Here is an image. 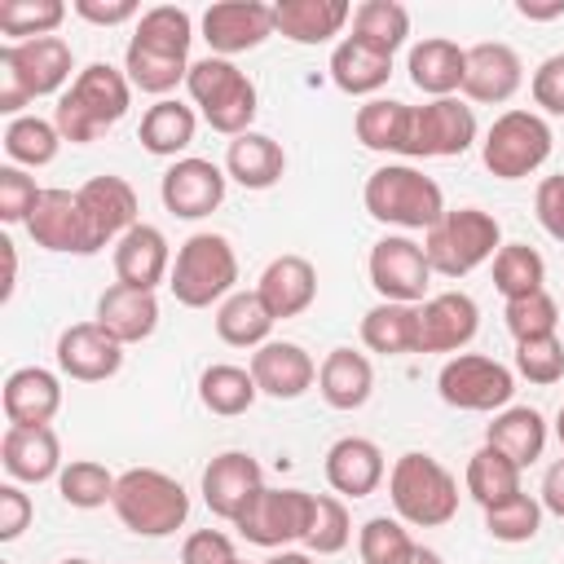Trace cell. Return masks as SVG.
<instances>
[{"label": "cell", "mask_w": 564, "mask_h": 564, "mask_svg": "<svg viewBox=\"0 0 564 564\" xmlns=\"http://www.w3.org/2000/svg\"><path fill=\"white\" fill-rule=\"evenodd\" d=\"M189 44H194V18L181 4H154L137 18L132 40L123 48V75L132 88L150 97H167L189 75Z\"/></svg>", "instance_id": "1"}, {"label": "cell", "mask_w": 564, "mask_h": 564, "mask_svg": "<svg viewBox=\"0 0 564 564\" xmlns=\"http://www.w3.org/2000/svg\"><path fill=\"white\" fill-rule=\"evenodd\" d=\"M132 106V84L119 66L110 62H88L84 70H75L70 88L57 97L53 106V123L62 132V141L70 145H88L97 141L106 128H115Z\"/></svg>", "instance_id": "2"}, {"label": "cell", "mask_w": 564, "mask_h": 564, "mask_svg": "<svg viewBox=\"0 0 564 564\" xmlns=\"http://www.w3.org/2000/svg\"><path fill=\"white\" fill-rule=\"evenodd\" d=\"M75 53L62 35H40L22 44H0V110L9 119L22 115L35 97H62L70 88Z\"/></svg>", "instance_id": "3"}, {"label": "cell", "mask_w": 564, "mask_h": 564, "mask_svg": "<svg viewBox=\"0 0 564 564\" xmlns=\"http://www.w3.org/2000/svg\"><path fill=\"white\" fill-rule=\"evenodd\" d=\"M361 203H366L370 220L405 229V234H414V229L427 234L449 212L441 185L427 172H419L414 163H383V167H375L366 176V185H361Z\"/></svg>", "instance_id": "4"}, {"label": "cell", "mask_w": 564, "mask_h": 564, "mask_svg": "<svg viewBox=\"0 0 564 564\" xmlns=\"http://www.w3.org/2000/svg\"><path fill=\"white\" fill-rule=\"evenodd\" d=\"M388 498L401 524L410 529H441L458 516V480L454 471L423 454V449H405L392 471H388Z\"/></svg>", "instance_id": "5"}, {"label": "cell", "mask_w": 564, "mask_h": 564, "mask_svg": "<svg viewBox=\"0 0 564 564\" xmlns=\"http://www.w3.org/2000/svg\"><path fill=\"white\" fill-rule=\"evenodd\" d=\"M185 93L198 106L203 123L212 132L229 137V141L242 137V132H251V123L260 115V93H256L251 75L238 70L229 57H212V53L198 57L189 66V75H185Z\"/></svg>", "instance_id": "6"}, {"label": "cell", "mask_w": 564, "mask_h": 564, "mask_svg": "<svg viewBox=\"0 0 564 564\" xmlns=\"http://www.w3.org/2000/svg\"><path fill=\"white\" fill-rule=\"evenodd\" d=\"M119 524L137 538H167L189 520V494L176 476L159 467H128L119 471L115 498H110Z\"/></svg>", "instance_id": "7"}, {"label": "cell", "mask_w": 564, "mask_h": 564, "mask_svg": "<svg viewBox=\"0 0 564 564\" xmlns=\"http://www.w3.org/2000/svg\"><path fill=\"white\" fill-rule=\"evenodd\" d=\"M234 282H238V251L225 234L198 229L176 247L172 278H167V291L176 295V304L212 308L234 295Z\"/></svg>", "instance_id": "8"}, {"label": "cell", "mask_w": 564, "mask_h": 564, "mask_svg": "<svg viewBox=\"0 0 564 564\" xmlns=\"http://www.w3.org/2000/svg\"><path fill=\"white\" fill-rule=\"evenodd\" d=\"M502 247V225L485 207H449L427 234H423V256L432 273L441 278H467L485 260H494Z\"/></svg>", "instance_id": "9"}, {"label": "cell", "mask_w": 564, "mask_h": 564, "mask_svg": "<svg viewBox=\"0 0 564 564\" xmlns=\"http://www.w3.org/2000/svg\"><path fill=\"white\" fill-rule=\"evenodd\" d=\"M551 145L555 132L538 110H502L480 141V163L498 181H524L551 159Z\"/></svg>", "instance_id": "10"}, {"label": "cell", "mask_w": 564, "mask_h": 564, "mask_svg": "<svg viewBox=\"0 0 564 564\" xmlns=\"http://www.w3.org/2000/svg\"><path fill=\"white\" fill-rule=\"evenodd\" d=\"M436 392H441V401L449 410L498 414L516 397V370L502 366L498 357H485V352H458V357H449L441 366Z\"/></svg>", "instance_id": "11"}, {"label": "cell", "mask_w": 564, "mask_h": 564, "mask_svg": "<svg viewBox=\"0 0 564 564\" xmlns=\"http://www.w3.org/2000/svg\"><path fill=\"white\" fill-rule=\"evenodd\" d=\"M308 520H313V494L308 489H260L256 502L234 520V529L251 542V546H264V551H286L291 542H304L308 533Z\"/></svg>", "instance_id": "12"}, {"label": "cell", "mask_w": 564, "mask_h": 564, "mask_svg": "<svg viewBox=\"0 0 564 564\" xmlns=\"http://www.w3.org/2000/svg\"><path fill=\"white\" fill-rule=\"evenodd\" d=\"M476 110L458 97H436L410 106V141L405 159H458L476 145Z\"/></svg>", "instance_id": "13"}, {"label": "cell", "mask_w": 564, "mask_h": 564, "mask_svg": "<svg viewBox=\"0 0 564 564\" xmlns=\"http://www.w3.org/2000/svg\"><path fill=\"white\" fill-rule=\"evenodd\" d=\"M366 273H370V286L379 291V300H388V304H423L427 286H432V264L423 256V242H414L410 234L379 238L366 256Z\"/></svg>", "instance_id": "14"}, {"label": "cell", "mask_w": 564, "mask_h": 564, "mask_svg": "<svg viewBox=\"0 0 564 564\" xmlns=\"http://www.w3.org/2000/svg\"><path fill=\"white\" fill-rule=\"evenodd\" d=\"M198 26L212 57H229V62L247 48H260L269 35H278L273 4H260V0H216L203 9Z\"/></svg>", "instance_id": "15"}, {"label": "cell", "mask_w": 564, "mask_h": 564, "mask_svg": "<svg viewBox=\"0 0 564 564\" xmlns=\"http://www.w3.org/2000/svg\"><path fill=\"white\" fill-rule=\"evenodd\" d=\"M225 189H229L225 167L212 163V159H198V154H185V159L167 163V172L159 181V198H163V207L176 220H203V216H212L225 203Z\"/></svg>", "instance_id": "16"}, {"label": "cell", "mask_w": 564, "mask_h": 564, "mask_svg": "<svg viewBox=\"0 0 564 564\" xmlns=\"http://www.w3.org/2000/svg\"><path fill=\"white\" fill-rule=\"evenodd\" d=\"M26 234L35 247L57 251V256H97V242H93V229H88V216L75 189H57V185L44 189L35 212L26 216Z\"/></svg>", "instance_id": "17"}, {"label": "cell", "mask_w": 564, "mask_h": 564, "mask_svg": "<svg viewBox=\"0 0 564 564\" xmlns=\"http://www.w3.org/2000/svg\"><path fill=\"white\" fill-rule=\"evenodd\" d=\"M264 489V471L247 449H225L203 467V502L216 520H238L256 494Z\"/></svg>", "instance_id": "18"}, {"label": "cell", "mask_w": 564, "mask_h": 564, "mask_svg": "<svg viewBox=\"0 0 564 564\" xmlns=\"http://www.w3.org/2000/svg\"><path fill=\"white\" fill-rule=\"evenodd\" d=\"M75 194H79V207H84V216H88V229H93L97 251H101V247H115L132 225H141L137 189H132L123 176H115V172L88 176Z\"/></svg>", "instance_id": "19"}, {"label": "cell", "mask_w": 564, "mask_h": 564, "mask_svg": "<svg viewBox=\"0 0 564 564\" xmlns=\"http://www.w3.org/2000/svg\"><path fill=\"white\" fill-rule=\"evenodd\" d=\"M480 330V304L467 291H441L419 304V352H463Z\"/></svg>", "instance_id": "20"}, {"label": "cell", "mask_w": 564, "mask_h": 564, "mask_svg": "<svg viewBox=\"0 0 564 564\" xmlns=\"http://www.w3.org/2000/svg\"><path fill=\"white\" fill-rule=\"evenodd\" d=\"M57 370L75 383H106L123 370V344L110 339L97 322H75L57 335Z\"/></svg>", "instance_id": "21"}, {"label": "cell", "mask_w": 564, "mask_h": 564, "mask_svg": "<svg viewBox=\"0 0 564 564\" xmlns=\"http://www.w3.org/2000/svg\"><path fill=\"white\" fill-rule=\"evenodd\" d=\"M524 84V62L511 44L502 40H480L467 48V75H463V97L476 106H502L520 93Z\"/></svg>", "instance_id": "22"}, {"label": "cell", "mask_w": 564, "mask_h": 564, "mask_svg": "<svg viewBox=\"0 0 564 564\" xmlns=\"http://www.w3.org/2000/svg\"><path fill=\"white\" fill-rule=\"evenodd\" d=\"M0 463L9 471V480L18 485H44V480H57L62 476V441L53 432V423H35V427H22V423H9L4 436H0Z\"/></svg>", "instance_id": "23"}, {"label": "cell", "mask_w": 564, "mask_h": 564, "mask_svg": "<svg viewBox=\"0 0 564 564\" xmlns=\"http://www.w3.org/2000/svg\"><path fill=\"white\" fill-rule=\"evenodd\" d=\"M251 379L260 388V397H273V401H295L304 397L313 383H317V361L291 344V339H269L251 352Z\"/></svg>", "instance_id": "24"}, {"label": "cell", "mask_w": 564, "mask_h": 564, "mask_svg": "<svg viewBox=\"0 0 564 564\" xmlns=\"http://www.w3.org/2000/svg\"><path fill=\"white\" fill-rule=\"evenodd\" d=\"M115 278L123 286H137V291H154L172 278V247H167V234L159 225H132L119 242H115Z\"/></svg>", "instance_id": "25"}, {"label": "cell", "mask_w": 564, "mask_h": 564, "mask_svg": "<svg viewBox=\"0 0 564 564\" xmlns=\"http://www.w3.org/2000/svg\"><path fill=\"white\" fill-rule=\"evenodd\" d=\"M322 471H326V485L339 498H370L383 485L388 463H383V449L370 436H339L326 449Z\"/></svg>", "instance_id": "26"}, {"label": "cell", "mask_w": 564, "mask_h": 564, "mask_svg": "<svg viewBox=\"0 0 564 564\" xmlns=\"http://www.w3.org/2000/svg\"><path fill=\"white\" fill-rule=\"evenodd\" d=\"M256 295L264 300V308L273 313V322H286V317H300L313 300H317V269L313 260L286 251V256H273L256 282Z\"/></svg>", "instance_id": "27"}, {"label": "cell", "mask_w": 564, "mask_h": 564, "mask_svg": "<svg viewBox=\"0 0 564 564\" xmlns=\"http://www.w3.org/2000/svg\"><path fill=\"white\" fill-rule=\"evenodd\" d=\"M405 70H410V84H414L427 101H436V97H454V93H463L467 48H458V44L445 40V35H423L419 44H410Z\"/></svg>", "instance_id": "28"}, {"label": "cell", "mask_w": 564, "mask_h": 564, "mask_svg": "<svg viewBox=\"0 0 564 564\" xmlns=\"http://www.w3.org/2000/svg\"><path fill=\"white\" fill-rule=\"evenodd\" d=\"M0 410L9 423H22V427L53 423L62 410V379L44 366H18L0 388Z\"/></svg>", "instance_id": "29"}, {"label": "cell", "mask_w": 564, "mask_h": 564, "mask_svg": "<svg viewBox=\"0 0 564 564\" xmlns=\"http://www.w3.org/2000/svg\"><path fill=\"white\" fill-rule=\"evenodd\" d=\"M93 322L128 348V344H141L159 330V300H154V291H137V286L115 282L97 295V317Z\"/></svg>", "instance_id": "30"}, {"label": "cell", "mask_w": 564, "mask_h": 564, "mask_svg": "<svg viewBox=\"0 0 564 564\" xmlns=\"http://www.w3.org/2000/svg\"><path fill=\"white\" fill-rule=\"evenodd\" d=\"M348 22H352L348 0H278L273 4V26L291 44H330L335 35H344Z\"/></svg>", "instance_id": "31"}, {"label": "cell", "mask_w": 564, "mask_h": 564, "mask_svg": "<svg viewBox=\"0 0 564 564\" xmlns=\"http://www.w3.org/2000/svg\"><path fill=\"white\" fill-rule=\"evenodd\" d=\"M317 392H322V401L330 410H344V414L361 410L370 401V392H375L370 357L357 352V348H330L322 357V366H317Z\"/></svg>", "instance_id": "32"}, {"label": "cell", "mask_w": 564, "mask_h": 564, "mask_svg": "<svg viewBox=\"0 0 564 564\" xmlns=\"http://www.w3.org/2000/svg\"><path fill=\"white\" fill-rule=\"evenodd\" d=\"M330 79L339 93L348 97H379V88L392 79V57L370 48L366 40L357 35H344L335 48H330Z\"/></svg>", "instance_id": "33"}, {"label": "cell", "mask_w": 564, "mask_h": 564, "mask_svg": "<svg viewBox=\"0 0 564 564\" xmlns=\"http://www.w3.org/2000/svg\"><path fill=\"white\" fill-rule=\"evenodd\" d=\"M546 436H551V427H546L542 410H533V405H507V410H498L494 423L485 427V445H494L498 454H507L520 471L542 458Z\"/></svg>", "instance_id": "34"}, {"label": "cell", "mask_w": 564, "mask_h": 564, "mask_svg": "<svg viewBox=\"0 0 564 564\" xmlns=\"http://www.w3.org/2000/svg\"><path fill=\"white\" fill-rule=\"evenodd\" d=\"M194 132H198V110L176 101V97H163L154 106H145L141 115V128H137V141L154 154V159H185V150L194 145Z\"/></svg>", "instance_id": "35"}, {"label": "cell", "mask_w": 564, "mask_h": 564, "mask_svg": "<svg viewBox=\"0 0 564 564\" xmlns=\"http://www.w3.org/2000/svg\"><path fill=\"white\" fill-rule=\"evenodd\" d=\"M286 172V150L264 132H242L225 145V176L242 189H273Z\"/></svg>", "instance_id": "36"}, {"label": "cell", "mask_w": 564, "mask_h": 564, "mask_svg": "<svg viewBox=\"0 0 564 564\" xmlns=\"http://www.w3.org/2000/svg\"><path fill=\"white\" fill-rule=\"evenodd\" d=\"M361 344L379 357H410L419 352V304H388L361 313Z\"/></svg>", "instance_id": "37"}, {"label": "cell", "mask_w": 564, "mask_h": 564, "mask_svg": "<svg viewBox=\"0 0 564 564\" xmlns=\"http://www.w3.org/2000/svg\"><path fill=\"white\" fill-rule=\"evenodd\" d=\"M352 132L375 154H405L410 141V106L397 97H370L352 115Z\"/></svg>", "instance_id": "38"}, {"label": "cell", "mask_w": 564, "mask_h": 564, "mask_svg": "<svg viewBox=\"0 0 564 564\" xmlns=\"http://www.w3.org/2000/svg\"><path fill=\"white\" fill-rule=\"evenodd\" d=\"M212 322H216L220 344H229V348H251L256 352L273 335V313L264 308V300L256 291H234L229 300H220Z\"/></svg>", "instance_id": "39"}, {"label": "cell", "mask_w": 564, "mask_h": 564, "mask_svg": "<svg viewBox=\"0 0 564 564\" xmlns=\"http://www.w3.org/2000/svg\"><path fill=\"white\" fill-rule=\"evenodd\" d=\"M463 489L471 494V502H480V511L489 507H502L520 494V467L498 454L494 445H480L471 458H467V471H463Z\"/></svg>", "instance_id": "40"}, {"label": "cell", "mask_w": 564, "mask_h": 564, "mask_svg": "<svg viewBox=\"0 0 564 564\" xmlns=\"http://www.w3.org/2000/svg\"><path fill=\"white\" fill-rule=\"evenodd\" d=\"M256 397H260V388H256V379H251L247 366L216 361V366H207V370L198 375V401H203V410H212V414H220V419L247 414V410L256 405Z\"/></svg>", "instance_id": "41"}, {"label": "cell", "mask_w": 564, "mask_h": 564, "mask_svg": "<svg viewBox=\"0 0 564 564\" xmlns=\"http://www.w3.org/2000/svg\"><path fill=\"white\" fill-rule=\"evenodd\" d=\"M4 154L13 167H48L62 150V132L53 119H40V115H18L4 123Z\"/></svg>", "instance_id": "42"}, {"label": "cell", "mask_w": 564, "mask_h": 564, "mask_svg": "<svg viewBox=\"0 0 564 564\" xmlns=\"http://www.w3.org/2000/svg\"><path fill=\"white\" fill-rule=\"evenodd\" d=\"M352 35L366 40L370 48L397 57V48L410 40V9L397 0H361L352 9Z\"/></svg>", "instance_id": "43"}, {"label": "cell", "mask_w": 564, "mask_h": 564, "mask_svg": "<svg viewBox=\"0 0 564 564\" xmlns=\"http://www.w3.org/2000/svg\"><path fill=\"white\" fill-rule=\"evenodd\" d=\"M494 291L502 300L546 291V260L529 242H502L498 256H494Z\"/></svg>", "instance_id": "44"}, {"label": "cell", "mask_w": 564, "mask_h": 564, "mask_svg": "<svg viewBox=\"0 0 564 564\" xmlns=\"http://www.w3.org/2000/svg\"><path fill=\"white\" fill-rule=\"evenodd\" d=\"M115 485H119V476H115L106 463H97V458H70V463L62 467V476H57V494H62V502L75 507V511H97V507H106V502L115 498Z\"/></svg>", "instance_id": "45"}, {"label": "cell", "mask_w": 564, "mask_h": 564, "mask_svg": "<svg viewBox=\"0 0 564 564\" xmlns=\"http://www.w3.org/2000/svg\"><path fill=\"white\" fill-rule=\"evenodd\" d=\"M66 18L62 0H4L0 4V35L4 44H22V40H40L53 35Z\"/></svg>", "instance_id": "46"}, {"label": "cell", "mask_w": 564, "mask_h": 564, "mask_svg": "<svg viewBox=\"0 0 564 564\" xmlns=\"http://www.w3.org/2000/svg\"><path fill=\"white\" fill-rule=\"evenodd\" d=\"M352 542V516L339 494H313V520L304 533L308 555H339Z\"/></svg>", "instance_id": "47"}, {"label": "cell", "mask_w": 564, "mask_h": 564, "mask_svg": "<svg viewBox=\"0 0 564 564\" xmlns=\"http://www.w3.org/2000/svg\"><path fill=\"white\" fill-rule=\"evenodd\" d=\"M542 502L533 498V494H516L511 502H502V507H489L485 511V533L494 538V542H507V546H520V542H533L538 533H542Z\"/></svg>", "instance_id": "48"}, {"label": "cell", "mask_w": 564, "mask_h": 564, "mask_svg": "<svg viewBox=\"0 0 564 564\" xmlns=\"http://www.w3.org/2000/svg\"><path fill=\"white\" fill-rule=\"evenodd\" d=\"M414 538L410 529L397 520V516H370L361 529H357V551H361V564H405L414 555Z\"/></svg>", "instance_id": "49"}, {"label": "cell", "mask_w": 564, "mask_h": 564, "mask_svg": "<svg viewBox=\"0 0 564 564\" xmlns=\"http://www.w3.org/2000/svg\"><path fill=\"white\" fill-rule=\"evenodd\" d=\"M502 322H507V335H511L516 344L542 339V335H555V326H560V304L551 300V291H533V295L507 300V304H502Z\"/></svg>", "instance_id": "50"}, {"label": "cell", "mask_w": 564, "mask_h": 564, "mask_svg": "<svg viewBox=\"0 0 564 564\" xmlns=\"http://www.w3.org/2000/svg\"><path fill=\"white\" fill-rule=\"evenodd\" d=\"M516 375L546 388L564 379V339L560 335H542V339H524L516 344Z\"/></svg>", "instance_id": "51"}, {"label": "cell", "mask_w": 564, "mask_h": 564, "mask_svg": "<svg viewBox=\"0 0 564 564\" xmlns=\"http://www.w3.org/2000/svg\"><path fill=\"white\" fill-rule=\"evenodd\" d=\"M40 194L44 189L35 185V176H26V167H13V163L0 167V220L4 225H26Z\"/></svg>", "instance_id": "52"}, {"label": "cell", "mask_w": 564, "mask_h": 564, "mask_svg": "<svg viewBox=\"0 0 564 564\" xmlns=\"http://www.w3.org/2000/svg\"><path fill=\"white\" fill-rule=\"evenodd\" d=\"M529 97L538 106V115H555L564 119V53H551L538 62V70L529 75Z\"/></svg>", "instance_id": "53"}, {"label": "cell", "mask_w": 564, "mask_h": 564, "mask_svg": "<svg viewBox=\"0 0 564 564\" xmlns=\"http://www.w3.org/2000/svg\"><path fill=\"white\" fill-rule=\"evenodd\" d=\"M181 564H238V546L220 529H194L181 542Z\"/></svg>", "instance_id": "54"}, {"label": "cell", "mask_w": 564, "mask_h": 564, "mask_svg": "<svg viewBox=\"0 0 564 564\" xmlns=\"http://www.w3.org/2000/svg\"><path fill=\"white\" fill-rule=\"evenodd\" d=\"M31 516H35V507L22 494V485L18 480L0 485V542H18L26 533V524H31Z\"/></svg>", "instance_id": "55"}, {"label": "cell", "mask_w": 564, "mask_h": 564, "mask_svg": "<svg viewBox=\"0 0 564 564\" xmlns=\"http://www.w3.org/2000/svg\"><path fill=\"white\" fill-rule=\"evenodd\" d=\"M533 216H538V225H542L555 242H564V172H560V176H546V181L538 185V194H533Z\"/></svg>", "instance_id": "56"}, {"label": "cell", "mask_w": 564, "mask_h": 564, "mask_svg": "<svg viewBox=\"0 0 564 564\" xmlns=\"http://www.w3.org/2000/svg\"><path fill=\"white\" fill-rule=\"evenodd\" d=\"M70 9L84 22H93V26H123V22H137L141 18V4L137 0H75Z\"/></svg>", "instance_id": "57"}, {"label": "cell", "mask_w": 564, "mask_h": 564, "mask_svg": "<svg viewBox=\"0 0 564 564\" xmlns=\"http://www.w3.org/2000/svg\"><path fill=\"white\" fill-rule=\"evenodd\" d=\"M538 502H542V511H551V516H560V520H564V458L546 467L542 489H538Z\"/></svg>", "instance_id": "58"}, {"label": "cell", "mask_w": 564, "mask_h": 564, "mask_svg": "<svg viewBox=\"0 0 564 564\" xmlns=\"http://www.w3.org/2000/svg\"><path fill=\"white\" fill-rule=\"evenodd\" d=\"M516 13L529 18V22H551V18H564V0H546V4H538V0H516Z\"/></svg>", "instance_id": "59"}, {"label": "cell", "mask_w": 564, "mask_h": 564, "mask_svg": "<svg viewBox=\"0 0 564 564\" xmlns=\"http://www.w3.org/2000/svg\"><path fill=\"white\" fill-rule=\"evenodd\" d=\"M264 564H313V555H308V551H291V546H286V551H273Z\"/></svg>", "instance_id": "60"}, {"label": "cell", "mask_w": 564, "mask_h": 564, "mask_svg": "<svg viewBox=\"0 0 564 564\" xmlns=\"http://www.w3.org/2000/svg\"><path fill=\"white\" fill-rule=\"evenodd\" d=\"M405 564H445V560H441L432 546H414V555H410Z\"/></svg>", "instance_id": "61"}, {"label": "cell", "mask_w": 564, "mask_h": 564, "mask_svg": "<svg viewBox=\"0 0 564 564\" xmlns=\"http://www.w3.org/2000/svg\"><path fill=\"white\" fill-rule=\"evenodd\" d=\"M555 441H560V449H564V405H560V414H555Z\"/></svg>", "instance_id": "62"}, {"label": "cell", "mask_w": 564, "mask_h": 564, "mask_svg": "<svg viewBox=\"0 0 564 564\" xmlns=\"http://www.w3.org/2000/svg\"><path fill=\"white\" fill-rule=\"evenodd\" d=\"M57 564H93V560H79V555H70V560H57Z\"/></svg>", "instance_id": "63"}, {"label": "cell", "mask_w": 564, "mask_h": 564, "mask_svg": "<svg viewBox=\"0 0 564 564\" xmlns=\"http://www.w3.org/2000/svg\"><path fill=\"white\" fill-rule=\"evenodd\" d=\"M238 564H242V560H238Z\"/></svg>", "instance_id": "64"}]
</instances>
